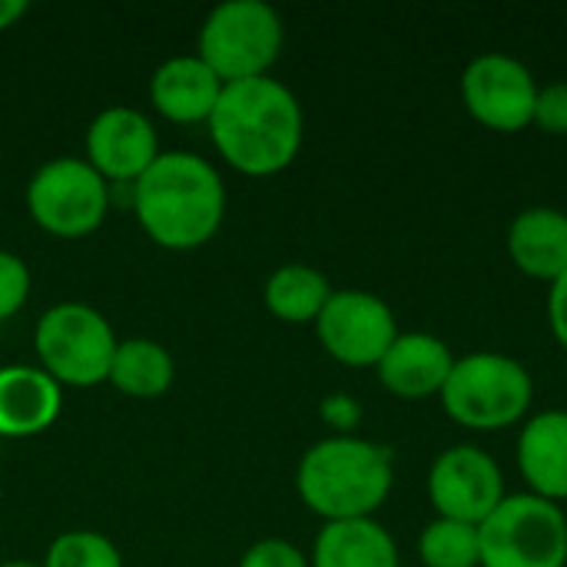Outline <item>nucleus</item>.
I'll list each match as a JSON object with an SVG mask.
<instances>
[{
  "instance_id": "obj_1",
  "label": "nucleus",
  "mask_w": 567,
  "mask_h": 567,
  "mask_svg": "<svg viewBox=\"0 0 567 567\" xmlns=\"http://www.w3.org/2000/svg\"><path fill=\"white\" fill-rule=\"evenodd\" d=\"M209 136L233 169L246 176H276L299 156L306 116L286 83L272 76L236 80L219 93L209 116Z\"/></svg>"
},
{
  "instance_id": "obj_2",
  "label": "nucleus",
  "mask_w": 567,
  "mask_h": 567,
  "mask_svg": "<svg viewBox=\"0 0 567 567\" xmlns=\"http://www.w3.org/2000/svg\"><path fill=\"white\" fill-rule=\"evenodd\" d=\"M133 209L156 246L186 252L206 246L219 233L226 186L209 159L169 150L133 183Z\"/></svg>"
},
{
  "instance_id": "obj_3",
  "label": "nucleus",
  "mask_w": 567,
  "mask_h": 567,
  "mask_svg": "<svg viewBox=\"0 0 567 567\" xmlns=\"http://www.w3.org/2000/svg\"><path fill=\"white\" fill-rule=\"evenodd\" d=\"M395 485L392 452L359 435H329L316 442L296 468L302 505L326 522L375 518Z\"/></svg>"
},
{
  "instance_id": "obj_4",
  "label": "nucleus",
  "mask_w": 567,
  "mask_h": 567,
  "mask_svg": "<svg viewBox=\"0 0 567 567\" xmlns=\"http://www.w3.org/2000/svg\"><path fill=\"white\" fill-rule=\"evenodd\" d=\"M439 399L445 415L462 429L502 432L528 419L535 402V379L515 355L482 349L455 359Z\"/></svg>"
},
{
  "instance_id": "obj_5",
  "label": "nucleus",
  "mask_w": 567,
  "mask_h": 567,
  "mask_svg": "<svg viewBox=\"0 0 567 567\" xmlns=\"http://www.w3.org/2000/svg\"><path fill=\"white\" fill-rule=\"evenodd\" d=\"M286 43V27L266 0H226L199 27V60L223 80L269 76Z\"/></svg>"
},
{
  "instance_id": "obj_6",
  "label": "nucleus",
  "mask_w": 567,
  "mask_h": 567,
  "mask_svg": "<svg viewBox=\"0 0 567 567\" xmlns=\"http://www.w3.org/2000/svg\"><path fill=\"white\" fill-rule=\"evenodd\" d=\"M40 369L56 385L90 389L110 382V365L120 339L103 312L83 302H60L47 309L33 329Z\"/></svg>"
},
{
  "instance_id": "obj_7",
  "label": "nucleus",
  "mask_w": 567,
  "mask_h": 567,
  "mask_svg": "<svg viewBox=\"0 0 567 567\" xmlns=\"http://www.w3.org/2000/svg\"><path fill=\"white\" fill-rule=\"evenodd\" d=\"M482 567H567V515L532 492L505 495L478 525Z\"/></svg>"
},
{
  "instance_id": "obj_8",
  "label": "nucleus",
  "mask_w": 567,
  "mask_h": 567,
  "mask_svg": "<svg viewBox=\"0 0 567 567\" xmlns=\"http://www.w3.org/2000/svg\"><path fill=\"white\" fill-rule=\"evenodd\" d=\"M27 209L43 233L56 239H80L103 226L110 186L86 159L60 156L33 173L27 186Z\"/></svg>"
},
{
  "instance_id": "obj_9",
  "label": "nucleus",
  "mask_w": 567,
  "mask_h": 567,
  "mask_svg": "<svg viewBox=\"0 0 567 567\" xmlns=\"http://www.w3.org/2000/svg\"><path fill=\"white\" fill-rule=\"evenodd\" d=\"M322 349L352 369H375L399 336L392 306L365 289H332L316 319Z\"/></svg>"
},
{
  "instance_id": "obj_10",
  "label": "nucleus",
  "mask_w": 567,
  "mask_h": 567,
  "mask_svg": "<svg viewBox=\"0 0 567 567\" xmlns=\"http://www.w3.org/2000/svg\"><path fill=\"white\" fill-rule=\"evenodd\" d=\"M429 502L435 518H452L465 525H482L508 495L502 465L482 445L462 442L435 455L429 478Z\"/></svg>"
},
{
  "instance_id": "obj_11",
  "label": "nucleus",
  "mask_w": 567,
  "mask_h": 567,
  "mask_svg": "<svg viewBox=\"0 0 567 567\" xmlns=\"http://www.w3.org/2000/svg\"><path fill=\"white\" fill-rule=\"evenodd\" d=\"M542 83L512 53L488 50L468 60L462 73L465 110L495 133H518L535 120V100Z\"/></svg>"
},
{
  "instance_id": "obj_12",
  "label": "nucleus",
  "mask_w": 567,
  "mask_h": 567,
  "mask_svg": "<svg viewBox=\"0 0 567 567\" xmlns=\"http://www.w3.org/2000/svg\"><path fill=\"white\" fill-rule=\"evenodd\" d=\"M159 156L156 126L133 106H110L86 130V163L106 183H136Z\"/></svg>"
},
{
  "instance_id": "obj_13",
  "label": "nucleus",
  "mask_w": 567,
  "mask_h": 567,
  "mask_svg": "<svg viewBox=\"0 0 567 567\" xmlns=\"http://www.w3.org/2000/svg\"><path fill=\"white\" fill-rule=\"evenodd\" d=\"M452 365L455 355L445 339L432 332H399L375 365V375L399 399H432L442 392Z\"/></svg>"
},
{
  "instance_id": "obj_14",
  "label": "nucleus",
  "mask_w": 567,
  "mask_h": 567,
  "mask_svg": "<svg viewBox=\"0 0 567 567\" xmlns=\"http://www.w3.org/2000/svg\"><path fill=\"white\" fill-rule=\"evenodd\" d=\"M518 472L532 495L567 502V409H545L522 422Z\"/></svg>"
},
{
  "instance_id": "obj_15",
  "label": "nucleus",
  "mask_w": 567,
  "mask_h": 567,
  "mask_svg": "<svg viewBox=\"0 0 567 567\" xmlns=\"http://www.w3.org/2000/svg\"><path fill=\"white\" fill-rule=\"evenodd\" d=\"M223 86L226 83L196 53H183L156 66L150 76V103L169 123H209Z\"/></svg>"
},
{
  "instance_id": "obj_16",
  "label": "nucleus",
  "mask_w": 567,
  "mask_h": 567,
  "mask_svg": "<svg viewBox=\"0 0 567 567\" xmlns=\"http://www.w3.org/2000/svg\"><path fill=\"white\" fill-rule=\"evenodd\" d=\"M60 389L40 365H0V439L47 432L63 409Z\"/></svg>"
},
{
  "instance_id": "obj_17",
  "label": "nucleus",
  "mask_w": 567,
  "mask_h": 567,
  "mask_svg": "<svg viewBox=\"0 0 567 567\" xmlns=\"http://www.w3.org/2000/svg\"><path fill=\"white\" fill-rule=\"evenodd\" d=\"M512 262L542 282H555L567 269V213L558 206H528L508 226Z\"/></svg>"
},
{
  "instance_id": "obj_18",
  "label": "nucleus",
  "mask_w": 567,
  "mask_h": 567,
  "mask_svg": "<svg viewBox=\"0 0 567 567\" xmlns=\"http://www.w3.org/2000/svg\"><path fill=\"white\" fill-rule=\"evenodd\" d=\"M312 567H399V545L375 518L326 522L316 545Z\"/></svg>"
},
{
  "instance_id": "obj_19",
  "label": "nucleus",
  "mask_w": 567,
  "mask_h": 567,
  "mask_svg": "<svg viewBox=\"0 0 567 567\" xmlns=\"http://www.w3.org/2000/svg\"><path fill=\"white\" fill-rule=\"evenodd\" d=\"M329 296H332L329 279H326L316 266H306V262L279 266V269L266 279V289H262L266 309H269L279 322H289V326L316 322L319 312L326 309Z\"/></svg>"
},
{
  "instance_id": "obj_20",
  "label": "nucleus",
  "mask_w": 567,
  "mask_h": 567,
  "mask_svg": "<svg viewBox=\"0 0 567 567\" xmlns=\"http://www.w3.org/2000/svg\"><path fill=\"white\" fill-rule=\"evenodd\" d=\"M176 375L173 355L166 346L153 339H126L116 346L113 365H110V382L116 392L130 399H159L169 392Z\"/></svg>"
},
{
  "instance_id": "obj_21",
  "label": "nucleus",
  "mask_w": 567,
  "mask_h": 567,
  "mask_svg": "<svg viewBox=\"0 0 567 567\" xmlns=\"http://www.w3.org/2000/svg\"><path fill=\"white\" fill-rule=\"evenodd\" d=\"M419 558L425 567H482L478 525L435 518L419 535Z\"/></svg>"
},
{
  "instance_id": "obj_22",
  "label": "nucleus",
  "mask_w": 567,
  "mask_h": 567,
  "mask_svg": "<svg viewBox=\"0 0 567 567\" xmlns=\"http://www.w3.org/2000/svg\"><path fill=\"white\" fill-rule=\"evenodd\" d=\"M40 567H123V558L100 532H63L50 542Z\"/></svg>"
},
{
  "instance_id": "obj_23",
  "label": "nucleus",
  "mask_w": 567,
  "mask_h": 567,
  "mask_svg": "<svg viewBox=\"0 0 567 567\" xmlns=\"http://www.w3.org/2000/svg\"><path fill=\"white\" fill-rule=\"evenodd\" d=\"M30 296V269L20 256L0 249V322L13 319Z\"/></svg>"
},
{
  "instance_id": "obj_24",
  "label": "nucleus",
  "mask_w": 567,
  "mask_h": 567,
  "mask_svg": "<svg viewBox=\"0 0 567 567\" xmlns=\"http://www.w3.org/2000/svg\"><path fill=\"white\" fill-rule=\"evenodd\" d=\"M535 126H542L551 136H567V83L555 80L538 90L535 100Z\"/></svg>"
},
{
  "instance_id": "obj_25",
  "label": "nucleus",
  "mask_w": 567,
  "mask_h": 567,
  "mask_svg": "<svg viewBox=\"0 0 567 567\" xmlns=\"http://www.w3.org/2000/svg\"><path fill=\"white\" fill-rule=\"evenodd\" d=\"M239 567H312V565H309V558H306L296 545H289V542H282V538H262V542H256V545L239 558Z\"/></svg>"
},
{
  "instance_id": "obj_26",
  "label": "nucleus",
  "mask_w": 567,
  "mask_h": 567,
  "mask_svg": "<svg viewBox=\"0 0 567 567\" xmlns=\"http://www.w3.org/2000/svg\"><path fill=\"white\" fill-rule=\"evenodd\" d=\"M319 415H322V419H326V425H332L339 435H352V429H355V425H359V419H362V405H359L352 395L336 392V395L322 399Z\"/></svg>"
},
{
  "instance_id": "obj_27",
  "label": "nucleus",
  "mask_w": 567,
  "mask_h": 567,
  "mask_svg": "<svg viewBox=\"0 0 567 567\" xmlns=\"http://www.w3.org/2000/svg\"><path fill=\"white\" fill-rule=\"evenodd\" d=\"M548 322L558 346L567 352V269L548 286Z\"/></svg>"
},
{
  "instance_id": "obj_28",
  "label": "nucleus",
  "mask_w": 567,
  "mask_h": 567,
  "mask_svg": "<svg viewBox=\"0 0 567 567\" xmlns=\"http://www.w3.org/2000/svg\"><path fill=\"white\" fill-rule=\"evenodd\" d=\"M23 13H27V3L23 0H0V30L13 27Z\"/></svg>"
},
{
  "instance_id": "obj_29",
  "label": "nucleus",
  "mask_w": 567,
  "mask_h": 567,
  "mask_svg": "<svg viewBox=\"0 0 567 567\" xmlns=\"http://www.w3.org/2000/svg\"><path fill=\"white\" fill-rule=\"evenodd\" d=\"M0 567H40V565H27V561H7V565Z\"/></svg>"
}]
</instances>
